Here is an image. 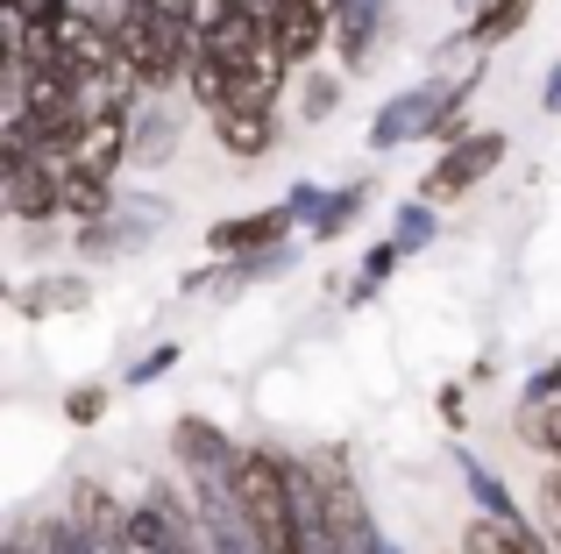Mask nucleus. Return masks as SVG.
Instances as JSON below:
<instances>
[{"label":"nucleus","instance_id":"obj_9","mask_svg":"<svg viewBox=\"0 0 561 554\" xmlns=\"http://www.w3.org/2000/svg\"><path fill=\"white\" fill-rule=\"evenodd\" d=\"M128 512H136V505H114V490L93 484V476H79V484H71V527H79L100 554H136Z\"/></svg>","mask_w":561,"mask_h":554},{"label":"nucleus","instance_id":"obj_25","mask_svg":"<svg viewBox=\"0 0 561 554\" xmlns=\"http://www.w3.org/2000/svg\"><path fill=\"white\" fill-rule=\"evenodd\" d=\"M285 207L299 213V228H313V221H320V207H328V185L299 178V185H291V193H285Z\"/></svg>","mask_w":561,"mask_h":554},{"label":"nucleus","instance_id":"obj_1","mask_svg":"<svg viewBox=\"0 0 561 554\" xmlns=\"http://www.w3.org/2000/svg\"><path fill=\"white\" fill-rule=\"evenodd\" d=\"M483 65H469L462 79H426L412 85V93L383 100L377 122H370V150H398V142H455L462 136V107L469 93H477Z\"/></svg>","mask_w":561,"mask_h":554},{"label":"nucleus","instance_id":"obj_21","mask_svg":"<svg viewBox=\"0 0 561 554\" xmlns=\"http://www.w3.org/2000/svg\"><path fill=\"white\" fill-rule=\"evenodd\" d=\"M391 242L405 256H420L426 242H434V199H412V207H398V221H391Z\"/></svg>","mask_w":561,"mask_h":554},{"label":"nucleus","instance_id":"obj_6","mask_svg":"<svg viewBox=\"0 0 561 554\" xmlns=\"http://www.w3.org/2000/svg\"><path fill=\"white\" fill-rule=\"evenodd\" d=\"M65 164H71L65 150H43V157H28V164H8V213L22 228H43V221L65 213Z\"/></svg>","mask_w":561,"mask_h":554},{"label":"nucleus","instance_id":"obj_26","mask_svg":"<svg viewBox=\"0 0 561 554\" xmlns=\"http://www.w3.org/2000/svg\"><path fill=\"white\" fill-rule=\"evenodd\" d=\"M434 413L448 419L455 434H462V427H469V391H462V384H440V391H434Z\"/></svg>","mask_w":561,"mask_h":554},{"label":"nucleus","instance_id":"obj_7","mask_svg":"<svg viewBox=\"0 0 561 554\" xmlns=\"http://www.w3.org/2000/svg\"><path fill=\"white\" fill-rule=\"evenodd\" d=\"M291 228H299V213L277 199V207H256V213H234V221H214V228H206V250L228 256V264H242V256H271V250H285Z\"/></svg>","mask_w":561,"mask_h":554},{"label":"nucleus","instance_id":"obj_28","mask_svg":"<svg viewBox=\"0 0 561 554\" xmlns=\"http://www.w3.org/2000/svg\"><path fill=\"white\" fill-rule=\"evenodd\" d=\"M526 391H561V356H554V362H540V370L526 377Z\"/></svg>","mask_w":561,"mask_h":554},{"label":"nucleus","instance_id":"obj_2","mask_svg":"<svg viewBox=\"0 0 561 554\" xmlns=\"http://www.w3.org/2000/svg\"><path fill=\"white\" fill-rule=\"evenodd\" d=\"M234 505L263 554H299V505H291V455L277 448H242L234 462Z\"/></svg>","mask_w":561,"mask_h":554},{"label":"nucleus","instance_id":"obj_14","mask_svg":"<svg viewBox=\"0 0 561 554\" xmlns=\"http://www.w3.org/2000/svg\"><path fill=\"white\" fill-rule=\"evenodd\" d=\"M122 199H114V178L107 171H85V164H65V213L71 221H100V213H114Z\"/></svg>","mask_w":561,"mask_h":554},{"label":"nucleus","instance_id":"obj_12","mask_svg":"<svg viewBox=\"0 0 561 554\" xmlns=\"http://www.w3.org/2000/svg\"><path fill=\"white\" fill-rule=\"evenodd\" d=\"M526 14H534V0H477L469 8V50H497V43H512L526 28Z\"/></svg>","mask_w":561,"mask_h":554},{"label":"nucleus","instance_id":"obj_8","mask_svg":"<svg viewBox=\"0 0 561 554\" xmlns=\"http://www.w3.org/2000/svg\"><path fill=\"white\" fill-rule=\"evenodd\" d=\"M271 8V36L291 57V71H306L334 43V0H263Z\"/></svg>","mask_w":561,"mask_h":554},{"label":"nucleus","instance_id":"obj_23","mask_svg":"<svg viewBox=\"0 0 561 554\" xmlns=\"http://www.w3.org/2000/svg\"><path fill=\"white\" fill-rule=\"evenodd\" d=\"M65 419H71V427H100V419H107V384L65 391Z\"/></svg>","mask_w":561,"mask_h":554},{"label":"nucleus","instance_id":"obj_13","mask_svg":"<svg viewBox=\"0 0 561 554\" xmlns=\"http://www.w3.org/2000/svg\"><path fill=\"white\" fill-rule=\"evenodd\" d=\"M171 157H179V114H171L164 100H142L136 107V164L157 171V164H171Z\"/></svg>","mask_w":561,"mask_h":554},{"label":"nucleus","instance_id":"obj_29","mask_svg":"<svg viewBox=\"0 0 561 554\" xmlns=\"http://www.w3.org/2000/svg\"><path fill=\"white\" fill-rule=\"evenodd\" d=\"M448 554H462V547H448Z\"/></svg>","mask_w":561,"mask_h":554},{"label":"nucleus","instance_id":"obj_24","mask_svg":"<svg viewBox=\"0 0 561 554\" xmlns=\"http://www.w3.org/2000/svg\"><path fill=\"white\" fill-rule=\"evenodd\" d=\"M171 370H179V342H157L150 356H142L136 370L122 377V384H136V391H142V384H157V377H171Z\"/></svg>","mask_w":561,"mask_h":554},{"label":"nucleus","instance_id":"obj_10","mask_svg":"<svg viewBox=\"0 0 561 554\" xmlns=\"http://www.w3.org/2000/svg\"><path fill=\"white\" fill-rule=\"evenodd\" d=\"M206 122H214V142L228 157H242V164H256V157L277 150V107H220V114H206Z\"/></svg>","mask_w":561,"mask_h":554},{"label":"nucleus","instance_id":"obj_22","mask_svg":"<svg viewBox=\"0 0 561 554\" xmlns=\"http://www.w3.org/2000/svg\"><path fill=\"white\" fill-rule=\"evenodd\" d=\"M36 547L43 554H100L79 527H71V519H43V527H36Z\"/></svg>","mask_w":561,"mask_h":554},{"label":"nucleus","instance_id":"obj_11","mask_svg":"<svg viewBox=\"0 0 561 554\" xmlns=\"http://www.w3.org/2000/svg\"><path fill=\"white\" fill-rule=\"evenodd\" d=\"M512 434H519L534 455L561 462V391H519V413H512Z\"/></svg>","mask_w":561,"mask_h":554},{"label":"nucleus","instance_id":"obj_5","mask_svg":"<svg viewBox=\"0 0 561 554\" xmlns=\"http://www.w3.org/2000/svg\"><path fill=\"white\" fill-rule=\"evenodd\" d=\"M171 221L164 199H122L114 213H100V221L79 228V256H136L157 242V228Z\"/></svg>","mask_w":561,"mask_h":554},{"label":"nucleus","instance_id":"obj_20","mask_svg":"<svg viewBox=\"0 0 561 554\" xmlns=\"http://www.w3.org/2000/svg\"><path fill=\"white\" fill-rule=\"evenodd\" d=\"M398 264H405V250H398V242L383 235L377 250L363 256V277H356V285H348V305H370V299H377V285H383V277H391Z\"/></svg>","mask_w":561,"mask_h":554},{"label":"nucleus","instance_id":"obj_17","mask_svg":"<svg viewBox=\"0 0 561 554\" xmlns=\"http://www.w3.org/2000/svg\"><path fill=\"white\" fill-rule=\"evenodd\" d=\"M455 470H462V484H469V490H477V505H483V512H491V519H512V527H519V519H526V512H519V505H512V490H505V484H497V476H491V470H483V462H477V455H469V448H455Z\"/></svg>","mask_w":561,"mask_h":554},{"label":"nucleus","instance_id":"obj_19","mask_svg":"<svg viewBox=\"0 0 561 554\" xmlns=\"http://www.w3.org/2000/svg\"><path fill=\"white\" fill-rule=\"evenodd\" d=\"M50 142H43V128L28 122L22 107H8V122H0V164H28V157H43Z\"/></svg>","mask_w":561,"mask_h":554},{"label":"nucleus","instance_id":"obj_4","mask_svg":"<svg viewBox=\"0 0 561 554\" xmlns=\"http://www.w3.org/2000/svg\"><path fill=\"white\" fill-rule=\"evenodd\" d=\"M171 448H179L192 490H234V462H242V448H234L228 434L214 427V419L179 413V427H171Z\"/></svg>","mask_w":561,"mask_h":554},{"label":"nucleus","instance_id":"obj_3","mask_svg":"<svg viewBox=\"0 0 561 554\" xmlns=\"http://www.w3.org/2000/svg\"><path fill=\"white\" fill-rule=\"evenodd\" d=\"M505 150L512 142L497 136V128H477V136H455L448 150L426 164V178H420V199H434V207H455L462 193H477L483 178H491L497 164H505Z\"/></svg>","mask_w":561,"mask_h":554},{"label":"nucleus","instance_id":"obj_18","mask_svg":"<svg viewBox=\"0 0 561 554\" xmlns=\"http://www.w3.org/2000/svg\"><path fill=\"white\" fill-rule=\"evenodd\" d=\"M342 107V71H306L299 79V122H334Z\"/></svg>","mask_w":561,"mask_h":554},{"label":"nucleus","instance_id":"obj_27","mask_svg":"<svg viewBox=\"0 0 561 554\" xmlns=\"http://www.w3.org/2000/svg\"><path fill=\"white\" fill-rule=\"evenodd\" d=\"M540 114H561V57L548 65V85H540Z\"/></svg>","mask_w":561,"mask_h":554},{"label":"nucleus","instance_id":"obj_15","mask_svg":"<svg viewBox=\"0 0 561 554\" xmlns=\"http://www.w3.org/2000/svg\"><path fill=\"white\" fill-rule=\"evenodd\" d=\"M93 305V285L85 277H43V285L22 291V313L28 320H50V313H85Z\"/></svg>","mask_w":561,"mask_h":554},{"label":"nucleus","instance_id":"obj_16","mask_svg":"<svg viewBox=\"0 0 561 554\" xmlns=\"http://www.w3.org/2000/svg\"><path fill=\"white\" fill-rule=\"evenodd\" d=\"M363 207H370V178H348V185H334V193H328V207H320V221H313V235H320V242L348 235V228L363 221Z\"/></svg>","mask_w":561,"mask_h":554}]
</instances>
